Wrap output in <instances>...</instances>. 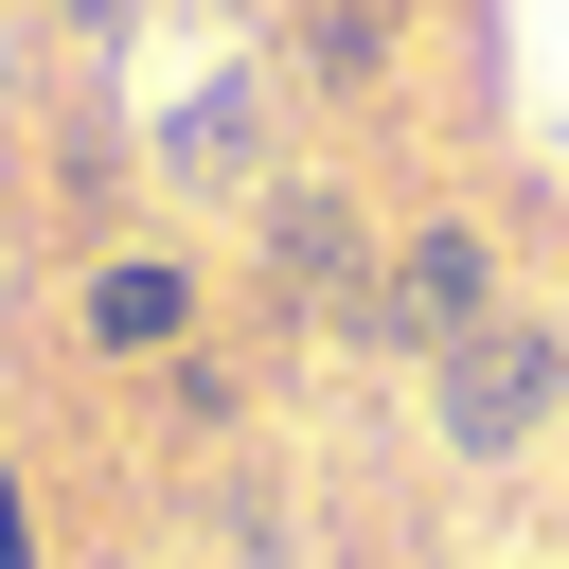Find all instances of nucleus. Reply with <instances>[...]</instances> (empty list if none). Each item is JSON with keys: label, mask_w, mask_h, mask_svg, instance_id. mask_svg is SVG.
Listing matches in <instances>:
<instances>
[{"label": "nucleus", "mask_w": 569, "mask_h": 569, "mask_svg": "<svg viewBox=\"0 0 569 569\" xmlns=\"http://www.w3.org/2000/svg\"><path fill=\"white\" fill-rule=\"evenodd\" d=\"M267 267H284L320 320H356V284H373V249H356V213H338V196H284V213H267Z\"/></svg>", "instance_id": "4"}, {"label": "nucleus", "mask_w": 569, "mask_h": 569, "mask_svg": "<svg viewBox=\"0 0 569 569\" xmlns=\"http://www.w3.org/2000/svg\"><path fill=\"white\" fill-rule=\"evenodd\" d=\"M53 18H71V36H107V18H124V0H53Z\"/></svg>", "instance_id": "6"}, {"label": "nucleus", "mask_w": 569, "mask_h": 569, "mask_svg": "<svg viewBox=\"0 0 569 569\" xmlns=\"http://www.w3.org/2000/svg\"><path fill=\"white\" fill-rule=\"evenodd\" d=\"M302 71H373V18H356V0H320V18H302Z\"/></svg>", "instance_id": "5"}, {"label": "nucleus", "mask_w": 569, "mask_h": 569, "mask_svg": "<svg viewBox=\"0 0 569 569\" xmlns=\"http://www.w3.org/2000/svg\"><path fill=\"white\" fill-rule=\"evenodd\" d=\"M551 391H569V338H551V320H462V338H445V445H462V462L533 445Z\"/></svg>", "instance_id": "1"}, {"label": "nucleus", "mask_w": 569, "mask_h": 569, "mask_svg": "<svg viewBox=\"0 0 569 569\" xmlns=\"http://www.w3.org/2000/svg\"><path fill=\"white\" fill-rule=\"evenodd\" d=\"M89 338H107V356H178V338H196V267H160V249L89 267Z\"/></svg>", "instance_id": "3"}, {"label": "nucleus", "mask_w": 569, "mask_h": 569, "mask_svg": "<svg viewBox=\"0 0 569 569\" xmlns=\"http://www.w3.org/2000/svg\"><path fill=\"white\" fill-rule=\"evenodd\" d=\"M373 320H391V338H427V356H445V338H462V320H498V249H480V231H409V249H391V267H373Z\"/></svg>", "instance_id": "2"}]
</instances>
